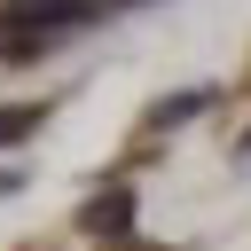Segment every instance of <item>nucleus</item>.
<instances>
[{"instance_id": "obj_2", "label": "nucleus", "mask_w": 251, "mask_h": 251, "mask_svg": "<svg viewBox=\"0 0 251 251\" xmlns=\"http://www.w3.org/2000/svg\"><path fill=\"white\" fill-rule=\"evenodd\" d=\"M78 227H86V235H126V227H133V188L86 196V204H78Z\"/></svg>"}, {"instance_id": "obj_1", "label": "nucleus", "mask_w": 251, "mask_h": 251, "mask_svg": "<svg viewBox=\"0 0 251 251\" xmlns=\"http://www.w3.org/2000/svg\"><path fill=\"white\" fill-rule=\"evenodd\" d=\"M94 8H102V0H8V24H16L24 39H55V31H71V24H94Z\"/></svg>"}, {"instance_id": "obj_3", "label": "nucleus", "mask_w": 251, "mask_h": 251, "mask_svg": "<svg viewBox=\"0 0 251 251\" xmlns=\"http://www.w3.org/2000/svg\"><path fill=\"white\" fill-rule=\"evenodd\" d=\"M39 118H47L39 102H8V110H0V149H16V141H24L31 126H39Z\"/></svg>"}, {"instance_id": "obj_4", "label": "nucleus", "mask_w": 251, "mask_h": 251, "mask_svg": "<svg viewBox=\"0 0 251 251\" xmlns=\"http://www.w3.org/2000/svg\"><path fill=\"white\" fill-rule=\"evenodd\" d=\"M204 102H212V94H173V102H157V110H149V126L165 133V126H180V118H196Z\"/></svg>"}]
</instances>
